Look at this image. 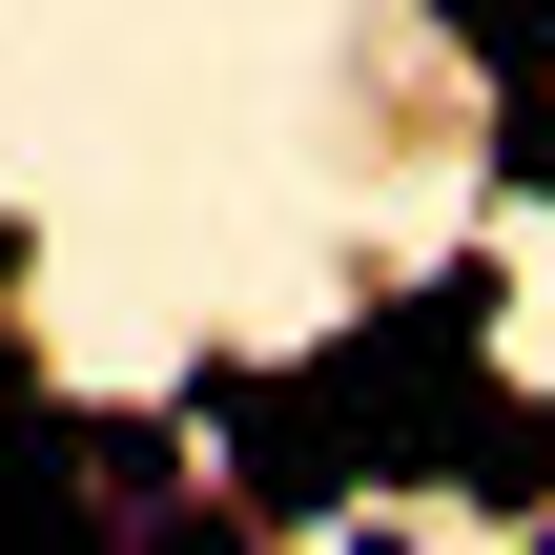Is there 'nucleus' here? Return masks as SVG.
I'll use <instances>...</instances> for the list:
<instances>
[{
  "label": "nucleus",
  "instance_id": "nucleus-8",
  "mask_svg": "<svg viewBox=\"0 0 555 555\" xmlns=\"http://www.w3.org/2000/svg\"><path fill=\"white\" fill-rule=\"evenodd\" d=\"M0 412H21V330H0Z\"/></svg>",
  "mask_w": 555,
  "mask_h": 555
},
{
  "label": "nucleus",
  "instance_id": "nucleus-4",
  "mask_svg": "<svg viewBox=\"0 0 555 555\" xmlns=\"http://www.w3.org/2000/svg\"><path fill=\"white\" fill-rule=\"evenodd\" d=\"M453 494H474V515H555V391H535V412H474Z\"/></svg>",
  "mask_w": 555,
  "mask_h": 555
},
{
  "label": "nucleus",
  "instance_id": "nucleus-3",
  "mask_svg": "<svg viewBox=\"0 0 555 555\" xmlns=\"http://www.w3.org/2000/svg\"><path fill=\"white\" fill-rule=\"evenodd\" d=\"M62 474H82L103 535H144V515L185 494V433H165V412H62Z\"/></svg>",
  "mask_w": 555,
  "mask_h": 555
},
{
  "label": "nucleus",
  "instance_id": "nucleus-6",
  "mask_svg": "<svg viewBox=\"0 0 555 555\" xmlns=\"http://www.w3.org/2000/svg\"><path fill=\"white\" fill-rule=\"evenodd\" d=\"M433 21H453V41H474L494 82H515V62H555V0H433Z\"/></svg>",
  "mask_w": 555,
  "mask_h": 555
},
{
  "label": "nucleus",
  "instance_id": "nucleus-5",
  "mask_svg": "<svg viewBox=\"0 0 555 555\" xmlns=\"http://www.w3.org/2000/svg\"><path fill=\"white\" fill-rule=\"evenodd\" d=\"M494 185L555 206V62H515V103H494Z\"/></svg>",
  "mask_w": 555,
  "mask_h": 555
},
{
  "label": "nucleus",
  "instance_id": "nucleus-2",
  "mask_svg": "<svg viewBox=\"0 0 555 555\" xmlns=\"http://www.w3.org/2000/svg\"><path fill=\"white\" fill-rule=\"evenodd\" d=\"M185 412H227V515L247 535H330L350 494H371V433H350V371L309 350V371H185Z\"/></svg>",
  "mask_w": 555,
  "mask_h": 555
},
{
  "label": "nucleus",
  "instance_id": "nucleus-7",
  "mask_svg": "<svg viewBox=\"0 0 555 555\" xmlns=\"http://www.w3.org/2000/svg\"><path fill=\"white\" fill-rule=\"evenodd\" d=\"M21 268H41V247H21V227H0V288H21Z\"/></svg>",
  "mask_w": 555,
  "mask_h": 555
},
{
  "label": "nucleus",
  "instance_id": "nucleus-1",
  "mask_svg": "<svg viewBox=\"0 0 555 555\" xmlns=\"http://www.w3.org/2000/svg\"><path fill=\"white\" fill-rule=\"evenodd\" d=\"M474 330H494V268H433V288H391V309L330 350L371 474H433V494H453V453H474Z\"/></svg>",
  "mask_w": 555,
  "mask_h": 555
}]
</instances>
